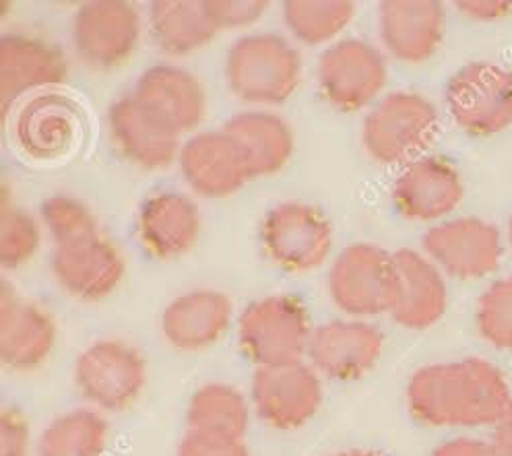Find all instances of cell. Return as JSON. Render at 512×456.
<instances>
[{
    "label": "cell",
    "instance_id": "6da1fadb",
    "mask_svg": "<svg viewBox=\"0 0 512 456\" xmlns=\"http://www.w3.org/2000/svg\"><path fill=\"white\" fill-rule=\"evenodd\" d=\"M510 399L504 374L479 357L420 368L407 384L409 413L430 428L496 426Z\"/></svg>",
    "mask_w": 512,
    "mask_h": 456
},
{
    "label": "cell",
    "instance_id": "7a4b0ae2",
    "mask_svg": "<svg viewBox=\"0 0 512 456\" xmlns=\"http://www.w3.org/2000/svg\"><path fill=\"white\" fill-rule=\"evenodd\" d=\"M312 333L302 302L287 296L254 302L244 310L238 327L244 355L259 368L300 364Z\"/></svg>",
    "mask_w": 512,
    "mask_h": 456
},
{
    "label": "cell",
    "instance_id": "3957f363",
    "mask_svg": "<svg viewBox=\"0 0 512 456\" xmlns=\"http://www.w3.org/2000/svg\"><path fill=\"white\" fill-rule=\"evenodd\" d=\"M438 135L434 106L415 93H393L374 108L364 126L368 153L380 164L418 161Z\"/></svg>",
    "mask_w": 512,
    "mask_h": 456
},
{
    "label": "cell",
    "instance_id": "277c9868",
    "mask_svg": "<svg viewBox=\"0 0 512 456\" xmlns=\"http://www.w3.org/2000/svg\"><path fill=\"white\" fill-rule=\"evenodd\" d=\"M147 364L137 347L104 339L87 347L75 364V384L85 401L106 411H124L143 393Z\"/></svg>",
    "mask_w": 512,
    "mask_h": 456
},
{
    "label": "cell",
    "instance_id": "5b68a950",
    "mask_svg": "<svg viewBox=\"0 0 512 456\" xmlns=\"http://www.w3.org/2000/svg\"><path fill=\"white\" fill-rule=\"evenodd\" d=\"M228 83L246 102L279 104L300 83V58L281 38H242L228 56Z\"/></svg>",
    "mask_w": 512,
    "mask_h": 456
},
{
    "label": "cell",
    "instance_id": "8992f818",
    "mask_svg": "<svg viewBox=\"0 0 512 456\" xmlns=\"http://www.w3.org/2000/svg\"><path fill=\"white\" fill-rule=\"evenodd\" d=\"M333 302L347 314L376 316L393 312L399 300L395 256L374 246L345 250L329 277Z\"/></svg>",
    "mask_w": 512,
    "mask_h": 456
},
{
    "label": "cell",
    "instance_id": "52a82bcc",
    "mask_svg": "<svg viewBox=\"0 0 512 456\" xmlns=\"http://www.w3.org/2000/svg\"><path fill=\"white\" fill-rule=\"evenodd\" d=\"M446 106L469 135L492 137L512 124V75L490 62H473L446 87Z\"/></svg>",
    "mask_w": 512,
    "mask_h": 456
},
{
    "label": "cell",
    "instance_id": "ba28073f",
    "mask_svg": "<svg viewBox=\"0 0 512 456\" xmlns=\"http://www.w3.org/2000/svg\"><path fill=\"white\" fill-rule=\"evenodd\" d=\"M85 118L71 97L50 91L31 97L15 118V141L31 159H62L81 143Z\"/></svg>",
    "mask_w": 512,
    "mask_h": 456
},
{
    "label": "cell",
    "instance_id": "9c48e42d",
    "mask_svg": "<svg viewBox=\"0 0 512 456\" xmlns=\"http://www.w3.org/2000/svg\"><path fill=\"white\" fill-rule=\"evenodd\" d=\"M252 401L259 417L275 430H298L323 403L318 374L300 364L259 368L252 380Z\"/></svg>",
    "mask_w": 512,
    "mask_h": 456
},
{
    "label": "cell",
    "instance_id": "30bf717a",
    "mask_svg": "<svg viewBox=\"0 0 512 456\" xmlns=\"http://www.w3.org/2000/svg\"><path fill=\"white\" fill-rule=\"evenodd\" d=\"M263 244L279 267L304 273L327 258L333 232L318 209L304 203H283L263 223Z\"/></svg>",
    "mask_w": 512,
    "mask_h": 456
},
{
    "label": "cell",
    "instance_id": "8fae6325",
    "mask_svg": "<svg viewBox=\"0 0 512 456\" xmlns=\"http://www.w3.org/2000/svg\"><path fill=\"white\" fill-rule=\"evenodd\" d=\"M426 252L453 277L479 279L494 273L502 258L496 227L482 219H455L430 230L424 238Z\"/></svg>",
    "mask_w": 512,
    "mask_h": 456
},
{
    "label": "cell",
    "instance_id": "7c38bea8",
    "mask_svg": "<svg viewBox=\"0 0 512 456\" xmlns=\"http://www.w3.org/2000/svg\"><path fill=\"white\" fill-rule=\"evenodd\" d=\"M384 337L372 324L335 320L312 333L308 355L316 372L333 380H356L380 360Z\"/></svg>",
    "mask_w": 512,
    "mask_h": 456
},
{
    "label": "cell",
    "instance_id": "4fadbf2b",
    "mask_svg": "<svg viewBox=\"0 0 512 456\" xmlns=\"http://www.w3.org/2000/svg\"><path fill=\"white\" fill-rule=\"evenodd\" d=\"M318 77L331 104L343 110H358L382 89L387 69L374 48L358 40H347L323 54Z\"/></svg>",
    "mask_w": 512,
    "mask_h": 456
},
{
    "label": "cell",
    "instance_id": "5bb4252c",
    "mask_svg": "<svg viewBox=\"0 0 512 456\" xmlns=\"http://www.w3.org/2000/svg\"><path fill=\"white\" fill-rule=\"evenodd\" d=\"M124 273L120 252L93 232L56 244L54 275L62 289L81 300H102L116 289Z\"/></svg>",
    "mask_w": 512,
    "mask_h": 456
},
{
    "label": "cell",
    "instance_id": "9a60e30c",
    "mask_svg": "<svg viewBox=\"0 0 512 456\" xmlns=\"http://www.w3.org/2000/svg\"><path fill=\"white\" fill-rule=\"evenodd\" d=\"M139 42L137 11L124 3L85 5L75 21V46L95 69H112L131 58Z\"/></svg>",
    "mask_w": 512,
    "mask_h": 456
},
{
    "label": "cell",
    "instance_id": "2e32d148",
    "mask_svg": "<svg viewBox=\"0 0 512 456\" xmlns=\"http://www.w3.org/2000/svg\"><path fill=\"white\" fill-rule=\"evenodd\" d=\"M54 318L34 302L13 296L5 287L0 298V360L15 372L40 368L54 349Z\"/></svg>",
    "mask_w": 512,
    "mask_h": 456
},
{
    "label": "cell",
    "instance_id": "e0dca14e",
    "mask_svg": "<svg viewBox=\"0 0 512 456\" xmlns=\"http://www.w3.org/2000/svg\"><path fill=\"white\" fill-rule=\"evenodd\" d=\"M110 133L122 157L145 170H162L176 155V130L137 97L114 104Z\"/></svg>",
    "mask_w": 512,
    "mask_h": 456
},
{
    "label": "cell",
    "instance_id": "ac0fdd59",
    "mask_svg": "<svg viewBox=\"0 0 512 456\" xmlns=\"http://www.w3.org/2000/svg\"><path fill=\"white\" fill-rule=\"evenodd\" d=\"M463 199V182L442 159L422 157L397 178L395 207L409 219L434 221L451 213Z\"/></svg>",
    "mask_w": 512,
    "mask_h": 456
},
{
    "label": "cell",
    "instance_id": "d6986e66",
    "mask_svg": "<svg viewBox=\"0 0 512 456\" xmlns=\"http://www.w3.org/2000/svg\"><path fill=\"white\" fill-rule=\"evenodd\" d=\"M230 318L232 304L223 293L192 291L164 310L162 333L180 351H201L221 339Z\"/></svg>",
    "mask_w": 512,
    "mask_h": 456
},
{
    "label": "cell",
    "instance_id": "ffe728a7",
    "mask_svg": "<svg viewBox=\"0 0 512 456\" xmlns=\"http://www.w3.org/2000/svg\"><path fill=\"white\" fill-rule=\"evenodd\" d=\"M180 164L190 186L205 197H226L250 178L242 153L226 130L186 143Z\"/></svg>",
    "mask_w": 512,
    "mask_h": 456
},
{
    "label": "cell",
    "instance_id": "44dd1931",
    "mask_svg": "<svg viewBox=\"0 0 512 456\" xmlns=\"http://www.w3.org/2000/svg\"><path fill=\"white\" fill-rule=\"evenodd\" d=\"M380 29L384 44L407 62L430 58L442 42L444 11L428 0L407 3H384L380 9Z\"/></svg>",
    "mask_w": 512,
    "mask_h": 456
},
{
    "label": "cell",
    "instance_id": "7402d4cb",
    "mask_svg": "<svg viewBox=\"0 0 512 456\" xmlns=\"http://www.w3.org/2000/svg\"><path fill=\"white\" fill-rule=\"evenodd\" d=\"M399 271V300L393 318L405 329L422 331L436 324L446 310V287L436 267L422 254L401 250L395 254Z\"/></svg>",
    "mask_w": 512,
    "mask_h": 456
},
{
    "label": "cell",
    "instance_id": "603a6c76",
    "mask_svg": "<svg viewBox=\"0 0 512 456\" xmlns=\"http://www.w3.org/2000/svg\"><path fill=\"white\" fill-rule=\"evenodd\" d=\"M67 67L52 46L36 38H5L0 44V91L5 110L31 89L52 87L64 81Z\"/></svg>",
    "mask_w": 512,
    "mask_h": 456
},
{
    "label": "cell",
    "instance_id": "cb8c5ba5",
    "mask_svg": "<svg viewBox=\"0 0 512 456\" xmlns=\"http://www.w3.org/2000/svg\"><path fill=\"white\" fill-rule=\"evenodd\" d=\"M135 97L164 118L176 133L197 126L205 114V95L201 83L186 71L172 67H157L147 71Z\"/></svg>",
    "mask_w": 512,
    "mask_h": 456
},
{
    "label": "cell",
    "instance_id": "d4e9b609",
    "mask_svg": "<svg viewBox=\"0 0 512 456\" xmlns=\"http://www.w3.org/2000/svg\"><path fill=\"white\" fill-rule=\"evenodd\" d=\"M201 217L190 201L178 194H159L145 203L139 215V236L157 258L184 254L197 242Z\"/></svg>",
    "mask_w": 512,
    "mask_h": 456
},
{
    "label": "cell",
    "instance_id": "484cf974",
    "mask_svg": "<svg viewBox=\"0 0 512 456\" xmlns=\"http://www.w3.org/2000/svg\"><path fill=\"white\" fill-rule=\"evenodd\" d=\"M226 133L242 153L250 178L279 170L294 147L290 128L269 114H242L230 120Z\"/></svg>",
    "mask_w": 512,
    "mask_h": 456
},
{
    "label": "cell",
    "instance_id": "4316f807",
    "mask_svg": "<svg viewBox=\"0 0 512 456\" xmlns=\"http://www.w3.org/2000/svg\"><path fill=\"white\" fill-rule=\"evenodd\" d=\"M108 423L91 409H77L56 417L42 432L38 456H104Z\"/></svg>",
    "mask_w": 512,
    "mask_h": 456
},
{
    "label": "cell",
    "instance_id": "83f0119b",
    "mask_svg": "<svg viewBox=\"0 0 512 456\" xmlns=\"http://www.w3.org/2000/svg\"><path fill=\"white\" fill-rule=\"evenodd\" d=\"M151 17L155 42L172 54L201 48L217 31L205 3H155Z\"/></svg>",
    "mask_w": 512,
    "mask_h": 456
},
{
    "label": "cell",
    "instance_id": "f1b7e54d",
    "mask_svg": "<svg viewBox=\"0 0 512 456\" xmlns=\"http://www.w3.org/2000/svg\"><path fill=\"white\" fill-rule=\"evenodd\" d=\"M186 426V430L244 438L248 430V405L230 384H205L188 405Z\"/></svg>",
    "mask_w": 512,
    "mask_h": 456
},
{
    "label": "cell",
    "instance_id": "f546056e",
    "mask_svg": "<svg viewBox=\"0 0 512 456\" xmlns=\"http://www.w3.org/2000/svg\"><path fill=\"white\" fill-rule=\"evenodd\" d=\"M285 21L302 42L318 44L333 38L354 15L351 3H287Z\"/></svg>",
    "mask_w": 512,
    "mask_h": 456
},
{
    "label": "cell",
    "instance_id": "4dcf8cb0",
    "mask_svg": "<svg viewBox=\"0 0 512 456\" xmlns=\"http://www.w3.org/2000/svg\"><path fill=\"white\" fill-rule=\"evenodd\" d=\"M477 331L496 349L512 351V277L494 283L477 304Z\"/></svg>",
    "mask_w": 512,
    "mask_h": 456
},
{
    "label": "cell",
    "instance_id": "1f68e13d",
    "mask_svg": "<svg viewBox=\"0 0 512 456\" xmlns=\"http://www.w3.org/2000/svg\"><path fill=\"white\" fill-rule=\"evenodd\" d=\"M0 258L3 263L9 265H21L38 248V227L27 215L19 211H9L5 207L3 211V225H0Z\"/></svg>",
    "mask_w": 512,
    "mask_h": 456
},
{
    "label": "cell",
    "instance_id": "d6a6232c",
    "mask_svg": "<svg viewBox=\"0 0 512 456\" xmlns=\"http://www.w3.org/2000/svg\"><path fill=\"white\" fill-rule=\"evenodd\" d=\"M176 456H250L244 438L186 430Z\"/></svg>",
    "mask_w": 512,
    "mask_h": 456
},
{
    "label": "cell",
    "instance_id": "836d02e7",
    "mask_svg": "<svg viewBox=\"0 0 512 456\" xmlns=\"http://www.w3.org/2000/svg\"><path fill=\"white\" fill-rule=\"evenodd\" d=\"M0 456H29V428L17 409L0 413Z\"/></svg>",
    "mask_w": 512,
    "mask_h": 456
},
{
    "label": "cell",
    "instance_id": "e575fe53",
    "mask_svg": "<svg viewBox=\"0 0 512 456\" xmlns=\"http://www.w3.org/2000/svg\"><path fill=\"white\" fill-rule=\"evenodd\" d=\"M205 7L217 29L246 25L267 11V3H205Z\"/></svg>",
    "mask_w": 512,
    "mask_h": 456
},
{
    "label": "cell",
    "instance_id": "d590c367",
    "mask_svg": "<svg viewBox=\"0 0 512 456\" xmlns=\"http://www.w3.org/2000/svg\"><path fill=\"white\" fill-rule=\"evenodd\" d=\"M430 456H500L494 444L473 440V438H457L438 446Z\"/></svg>",
    "mask_w": 512,
    "mask_h": 456
},
{
    "label": "cell",
    "instance_id": "8d00e7d4",
    "mask_svg": "<svg viewBox=\"0 0 512 456\" xmlns=\"http://www.w3.org/2000/svg\"><path fill=\"white\" fill-rule=\"evenodd\" d=\"M459 11L475 21H496L512 11V3H504V0H465V3H459Z\"/></svg>",
    "mask_w": 512,
    "mask_h": 456
},
{
    "label": "cell",
    "instance_id": "74e56055",
    "mask_svg": "<svg viewBox=\"0 0 512 456\" xmlns=\"http://www.w3.org/2000/svg\"><path fill=\"white\" fill-rule=\"evenodd\" d=\"M494 446L500 456H512V399L494 426Z\"/></svg>",
    "mask_w": 512,
    "mask_h": 456
},
{
    "label": "cell",
    "instance_id": "f35d334b",
    "mask_svg": "<svg viewBox=\"0 0 512 456\" xmlns=\"http://www.w3.org/2000/svg\"><path fill=\"white\" fill-rule=\"evenodd\" d=\"M333 456H382L380 452H374V450H364V448H356V450H343V452H337Z\"/></svg>",
    "mask_w": 512,
    "mask_h": 456
},
{
    "label": "cell",
    "instance_id": "ab89813d",
    "mask_svg": "<svg viewBox=\"0 0 512 456\" xmlns=\"http://www.w3.org/2000/svg\"><path fill=\"white\" fill-rule=\"evenodd\" d=\"M508 242H510V250H512V219H510V227H508Z\"/></svg>",
    "mask_w": 512,
    "mask_h": 456
}]
</instances>
